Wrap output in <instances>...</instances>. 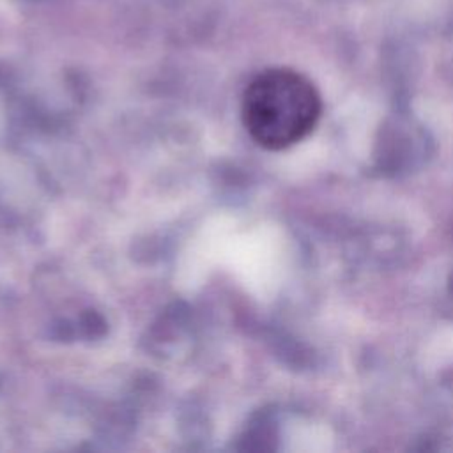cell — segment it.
I'll list each match as a JSON object with an SVG mask.
<instances>
[{
	"mask_svg": "<svg viewBox=\"0 0 453 453\" xmlns=\"http://www.w3.org/2000/svg\"><path fill=\"white\" fill-rule=\"evenodd\" d=\"M322 101L301 73L274 67L257 74L241 101V117L253 142L267 150H283L301 142L317 124Z\"/></svg>",
	"mask_w": 453,
	"mask_h": 453,
	"instance_id": "6da1fadb",
	"label": "cell"
}]
</instances>
